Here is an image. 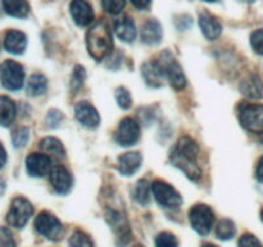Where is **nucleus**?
Segmentation results:
<instances>
[{"instance_id":"obj_7","label":"nucleus","mask_w":263,"mask_h":247,"mask_svg":"<svg viewBox=\"0 0 263 247\" xmlns=\"http://www.w3.org/2000/svg\"><path fill=\"white\" fill-rule=\"evenodd\" d=\"M189 219L193 229L197 233L205 236L212 229L213 223H215V214L210 206L199 203V205H195L190 208Z\"/></svg>"},{"instance_id":"obj_19","label":"nucleus","mask_w":263,"mask_h":247,"mask_svg":"<svg viewBox=\"0 0 263 247\" xmlns=\"http://www.w3.org/2000/svg\"><path fill=\"white\" fill-rule=\"evenodd\" d=\"M199 26L202 28V32L205 38L208 39H216L221 35L222 31V26L221 23L216 20L213 15L208 14V13H202L199 17Z\"/></svg>"},{"instance_id":"obj_34","label":"nucleus","mask_w":263,"mask_h":247,"mask_svg":"<svg viewBox=\"0 0 263 247\" xmlns=\"http://www.w3.org/2000/svg\"><path fill=\"white\" fill-rule=\"evenodd\" d=\"M125 3V0H102V5L104 10L110 13V14H118V13L122 12Z\"/></svg>"},{"instance_id":"obj_21","label":"nucleus","mask_w":263,"mask_h":247,"mask_svg":"<svg viewBox=\"0 0 263 247\" xmlns=\"http://www.w3.org/2000/svg\"><path fill=\"white\" fill-rule=\"evenodd\" d=\"M115 31L118 38L126 43H131L136 36V28L133 20L128 17H122L115 25Z\"/></svg>"},{"instance_id":"obj_5","label":"nucleus","mask_w":263,"mask_h":247,"mask_svg":"<svg viewBox=\"0 0 263 247\" xmlns=\"http://www.w3.org/2000/svg\"><path fill=\"white\" fill-rule=\"evenodd\" d=\"M152 192L154 198L162 207L176 210L182 205V197L174 187L162 180H156L152 183Z\"/></svg>"},{"instance_id":"obj_28","label":"nucleus","mask_w":263,"mask_h":247,"mask_svg":"<svg viewBox=\"0 0 263 247\" xmlns=\"http://www.w3.org/2000/svg\"><path fill=\"white\" fill-rule=\"evenodd\" d=\"M151 189L152 184H149L145 179L140 180V182L136 184L135 190H134V195H135L134 197H135V200L138 201L140 205H148L149 201H151Z\"/></svg>"},{"instance_id":"obj_15","label":"nucleus","mask_w":263,"mask_h":247,"mask_svg":"<svg viewBox=\"0 0 263 247\" xmlns=\"http://www.w3.org/2000/svg\"><path fill=\"white\" fill-rule=\"evenodd\" d=\"M74 116H76L77 121L85 128L94 129L99 125L100 117L98 111L92 107L90 103L87 102H80L79 104L74 107Z\"/></svg>"},{"instance_id":"obj_27","label":"nucleus","mask_w":263,"mask_h":247,"mask_svg":"<svg viewBox=\"0 0 263 247\" xmlns=\"http://www.w3.org/2000/svg\"><path fill=\"white\" fill-rule=\"evenodd\" d=\"M236 233L235 224L230 219H222L216 226V237L222 241H229L233 238Z\"/></svg>"},{"instance_id":"obj_47","label":"nucleus","mask_w":263,"mask_h":247,"mask_svg":"<svg viewBox=\"0 0 263 247\" xmlns=\"http://www.w3.org/2000/svg\"><path fill=\"white\" fill-rule=\"evenodd\" d=\"M135 247H144V246H141V244H138V246H135Z\"/></svg>"},{"instance_id":"obj_26","label":"nucleus","mask_w":263,"mask_h":247,"mask_svg":"<svg viewBox=\"0 0 263 247\" xmlns=\"http://www.w3.org/2000/svg\"><path fill=\"white\" fill-rule=\"evenodd\" d=\"M39 147H40L41 151H44L48 154H53V156L62 157L64 156L66 151L63 148V144H62L61 140H58L57 138H44L43 140L39 143Z\"/></svg>"},{"instance_id":"obj_43","label":"nucleus","mask_w":263,"mask_h":247,"mask_svg":"<svg viewBox=\"0 0 263 247\" xmlns=\"http://www.w3.org/2000/svg\"><path fill=\"white\" fill-rule=\"evenodd\" d=\"M202 247H216V246H215V244H212V243H204Z\"/></svg>"},{"instance_id":"obj_22","label":"nucleus","mask_w":263,"mask_h":247,"mask_svg":"<svg viewBox=\"0 0 263 247\" xmlns=\"http://www.w3.org/2000/svg\"><path fill=\"white\" fill-rule=\"evenodd\" d=\"M240 90L243 92L244 95H247L249 98H253V99H259V98L263 97L262 81L256 75H251L249 77H247L241 82Z\"/></svg>"},{"instance_id":"obj_36","label":"nucleus","mask_w":263,"mask_h":247,"mask_svg":"<svg viewBox=\"0 0 263 247\" xmlns=\"http://www.w3.org/2000/svg\"><path fill=\"white\" fill-rule=\"evenodd\" d=\"M239 247H263L261 241L251 233H246L239 239Z\"/></svg>"},{"instance_id":"obj_12","label":"nucleus","mask_w":263,"mask_h":247,"mask_svg":"<svg viewBox=\"0 0 263 247\" xmlns=\"http://www.w3.org/2000/svg\"><path fill=\"white\" fill-rule=\"evenodd\" d=\"M26 169L31 177H45L51 170L50 157L43 153H31L26 158Z\"/></svg>"},{"instance_id":"obj_29","label":"nucleus","mask_w":263,"mask_h":247,"mask_svg":"<svg viewBox=\"0 0 263 247\" xmlns=\"http://www.w3.org/2000/svg\"><path fill=\"white\" fill-rule=\"evenodd\" d=\"M69 247H95L94 242L91 241L86 233L81 231H76L72 234L69 239Z\"/></svg>"},{"instance_id":"obj_13","label":"nucleus","mask_w":263,"mask_h":247,"mask_svg":"<svg viewBox=\"0 0 263 247\" xmlns=\"http://www.w3.org/2000/svg\"><path fill=\"white\" fill-rule=\"evenodd\" d=\"M69 10H71V15L76 25L84 27V26H89L92 23L94 12H92V7L90 5V3L86 0H72Z\"/></svg>"},{"instance_id":"obj_35","label":"nucleus","mask_w":263,"mask_h":247,"mask_svg":"<svg viewBox=\"0 0 263 247\" xmlns=\"http://www.w3.org/2000/svg\"><path fill=\"white\" fill-rule=\"evenodd\" d=\"M251 45L257 54L263 56V30H257L252 33Z\"/></svg>"},{"instance_id":"obj_30","label":"nucleus","mask_w":263,"mask_h":247,"mask_svg":"<svg viewBox=\"0 0 263 247\" xmlns=\"http://www.w3.org/2000/svg\"><path fill=\"white\" fill-rule=\"evenodd\" d=\"M28 138H30V130L27 128H18L13 131L12 142L15 148H21L27 144Z\"/></svg>"},{"instance_id":"obj_46","label":"nucleus","mask_w":263,"mask_h":247,"mask_svg":"<svg viewBox=\"0 0 263 247\" xmlns=\"http://www.w3.org/2000/svg\"><path fill=\"white\" fill-rule=\"evenodd\" d=\"M246 2H248V3H253L254 0H246Z\"/></svg>"},{"instance_id":"obj_41","label":"nucleus","mask_w":263,"mask_h":247,"mask_svg":"<svg viewBox=\"0 0 263 247\" xmlns=\"http://www.w3.org/2000/svg\"><path fill=\"white\" fill-rule=\"evenodd\" d=\"M5 162H7V152H5V149H4V147H3V144L0 143V169H2V167L4 166Z\"/></svg>"},{"instance_id":"obj_14","label":"nucleus","mask_w":263,"mask_h":247,"mask_svg":"<svg viewBox=\"0 0 263 247\" xmlns=\"http://www.w3.org/2000/svg\"><path fill=\"white\" fill-rule=\"evenodd\" d=\"M50 183L54 189L61 195L68 193L72 188V177L68 170L62 165H54L51 166L50 172Z\"/></svg>"},{"instance_id":"obj_45","label":"nucleus","mask_w":263,"mask_h":247,"mask_svg":"<svg viewBox=\"0 0 263 247\" xmlns=\"http://www.w3.org/2000/svg\"><path fill=\"white\" fill-rule=\"evenodd\" d=\"M261 219H262V221H263V208H262V213H261Z\"/></svg>"},{"instance_id":"obj_31","label":"nucleus","mask_w":263,"mask_h":247,"mask_svg":"<svg viewBox=\"0 0 263 247\" xmlns=\"http://www.w3.org/2000/svg\"><path fill=\"white\" fill-rule=\"evenodd\" d=\"M156 247H177V239L170 232H162L156 238Z\"/></svg>"},{"instance_id":"obj_42","label":"nucleus","mask_w":263,"mask_h":247,"mask_svg":"<svg viewBox=\"0 0 263 247\" xmlns=\"http://www.w3.org/2000/svg\"><path fill=\"white\" fill-rule=\"evenodd\" d=\"M4 189H5V183L3 182L2 179H0V195H2V193L4 192Z\"/></svg>"},{"instance_id":"obj_3","label":"nucleus","mask_w":263,"mask_h":247,"mask_svg":"<svg viewBox=\"0 0 263 247\" xmlns=\"http://www.w3.org/2000/svg\"><path fill=\"white\" fill-rule=\"evenodd\" d=\"M154 61L161 69L163 77H167L172 87H175L176 90H181L186 86V77H185L181 66L177 63L176 59L168 51L161 54Z\"/></svg>"},{"instance_id":"obj_38","label":"nucleus","mask_w":263,"mask_h":247,"mask_svg":"<svg viewBox=\"0 0 263 247\" xmlns=\"http://www.w3.org/2000/svg\"><path fill=\"white\" fill-rule=\"evenodd\" d=\"M63 113L58 110H51L48 112V116H46V122L49 123V126L51 128H55L59 123L63 121Z\"/></svg>"},{"instance_id":"obj_25","label":"nucleus","mask_w":263,"mask_h":247,"mask_svg":"<svg viewBox=\"0 0 263 247\" xmlns=\"http://www.w3.org/2000/svg\"><path fill=\"white\" fill-rule=\"evenodd\" d=\"M46 87H48L46 77L41 74H35L28 80L27 93L28 95H32V97H39L46 92Z\"/></svg>"},{"instance_id":"obj_24","label":"nucleus","mask_w":263,"mask_h":247,"mask_svg":"<svg viewBox=\"0 0 263 247\" xmlns=\"http://www.w3.org/2000/svg\"><path fill=\"white\" fill-rule=\"evenodd\" d=\"M141 71H143L144 79L152 86H161L162 85V79H163V75H162L161 69L157 66L156 61L146 62L143 67H141Z\"/></svg>"},{"instance_id":"obj_8","label":"nucleus","mask_w":263,"mask_h":247,"mask_svg":"<svg viewBox=\"0 0 263 247\" xmlns=\"http://www.w3.org/2000/svg\"><path fill=\"white\" fill-rule=\"evenodd\" d=\"M25 71L18 62L8 59L0 66V81L8 90H20L23 86Z\"/></svg>"},{"instance_id":"obj_1","label":"nucleus","mask_w":263,"mask_h":247,"mask_svg":"<svg viewBox=\"0 0 263 247\" xmlns=\"http://www.w3.org/2000/svg\"><path fill=\"white\" fill-rule=\"evenodd\" d=\"M198 154H199V147L197 142L189 136H182L174 147L170 157L172 164L179 167L189 179L198 180L202 177V170L197 161Z\"/></svg>"},{"instance_id":"obj_23","label":"nucleus","mask_w":263,"mask_h":247,"mask_svg":"<svg viewBox=\"0 0 263 247\" xmlns=\"http://www.w3.org/2000/svg\"><path fill=\"white\" fill-rule=\"evenodd\" d=\"M5 13L12 17L25 18L30 12V5L26 0H2Z\"/></svg>"},{"instance_id":"obj_4","label":"nucleus","mask_w":263,"mask_h":247,"mask_svg":"<svg viewBox=\"0 0 263 247\" xmlns=\"http://www.w3.org/2000/svg\"><path fill=\"white\" fill-rule=\"evenodd\" d=\"M35 228L37 233L44 236L50 241H59L63 237V225L57 216L49 211H43L35 219Z\"/></svg>"},{"instance_id":"obj_16","label":"nucleus","mask_w":263,"mask_h":247,"mask_svg":"<svg viewBox=\"0 0 263 247\" xmlns=\"http://www.w3.org/2000/svg\"><path fill=\"white\" fill-rule=\"evenodd\" d=\"M27 46V38L21 31H8L4 39L5 50L13 54H22Z\"/></svg>"},{"instance_id":"obj_17","label":"nucleus","mask_w":263,"mask_h":247,"mask_svg":"<svg viewBox=\"0 0 263 247\" xmlns=\"http://www.w3.org/2000/svg\"><path fill=\"white\" fill-rule=\"evenodd\" d=\"M141 164V154L138 152H127L118 157V170L125 177L135 174Z\"/></svg>"},{"instance_id":"obj_39","label":"nucleus","mask_w":263,"mask_h":247,"mask_svg":"<svg viewBox=\"0 0 263 247\" xmlns=\"http://www.w3.org/2000/svg\"><path fill=\"white\" fill-rule=\"evenodd\" d=\"M152 0H131V3L134 4V7H136L138 9H148L149 5H151Z\"/></svg>"},{"instance_id":"obj_33","label":"nucleus","mask_w":263,"mask_h":247,"mask_svg":"<svg viewBox=\"0 0 263 247\" xmlns=\"http://www.w3.org/2000/svg\"><path fill=\"white\" fill-rule=\"evenodd\" d=\"M116 99H117L118 105L123 110H127V108L131 107V103H133V99H131V95L128 93L127 89L125 87H118L116 90Z\"/></svg>"},{"instance_id":"obj_10","label":"nucleus","mask_w":263,"mask_h":247,"mask_svg":"<svg viewBox=\"0 0 263 247\" xmlns=\"http://www.w3.org/2000/svg\"><path fill=\"white\" fill-rule=\"evenodd\" d=\"M140 136V128L139 123L134 118L126 117L118 125L116 131V140L121 146H133L139 140Z\"/></svg>"},{"instance_id":"obj_44","label":"nucleus","mask_w":263,"mask_h":247,"mask_svg":"<svg viewBox=\"0 0 263 247\" xmlns=\"http://www.w3.org/2000/svg\"><path fill=\"white\" fill-rule=\"evenodd\" d=\"M204 2H210V3H212V2H217V0H204Z\"/></svg>"},{"instance_id":"obj_6","label":"nucleus","mask_w":263,"mask_h":247,"mask_svg":"<svg viewBox=\"0 0 263 247\" xmlns=\"http://www.w3.org/2000/svg\"><path fill=\"white\" fill-rule=\"evenodd\" d=\"M33 214V207L28 200L17 197L10 203V208L7 214V223L13 228L21 229L27 224Z\"/></svg>"},{"instance_id":"obj_18","label":"nucleus","mask_w":263,"mask_h":247,"mask_svg":"<svg viewBox=\"0 0 263 247\" xmlns=\"http://www.w3.org/2000/svg\"><path fill=\"white\" fill-rule=\"evenodd\" d=\"M162 27L157 20H149L141 27V40L148 45H156L162 40Z\"/></svg>"},{"instance_id":"obj_40","label":"nucleus","mask_w":263,"mask_h":247,"mask_svg":"<svg viewBox=\"0 0 263 247\" xmlns=\"http://www.w3.org/2000/svg\"><path fill=\"white\" fill-rule=\"evenodd\" d=\"M256 177L259 182L263 183V157L259 160L258 165H257V171H256Z\"/></svg>"},{"instance_id":"obj_37","label":"nucleus","mask_w":263,"mask_h":247,"mask_svg":"<svg viewBox=\"0 0 263 247\" xmlns=\"http://www.w3.org/2000/svg\"><path fill=\"white\" fill-rule=\"evenodd\" d=\"M0 247H15L13 234L4 226H0Z\"/></svg>"},{"instance_id":"obj_11","label":"nucleus","mask_w":263,"mask_h":247,"mask_svg":"<svg viewBox=\"0 0 263 247\" xmlns=\"http://www.w3.org/2000/svg\"><path fill=\"white\" fill-rule=\"evenodd\" d=\"M107 221L109 223L110 228L115 232L116 237L120 241L121 246L128 243L131 238V229L128 225V221L125 216L116 210H108L105 214Z\"/></svg>"},{"instance_id":"obj_20","label":"nucleus","mask_w":263,"mask_h":247,"mask_svg":"<svg viewBox=\"0 0 263 247\" xmlns=\"http://www.w3.org/2000/svg\"><path fill=\"white\" fill-rule=\"evenodd\" d=\"M17 115L15 103L9 97L0 95V125L9 126Z\"/></svg>"},{"instance_id":"obj_32","label":"nucleus","mask_w":263,"mask_h":247,"mask_svg":"<svg viewBox=\"0 0 263 247\" xmlns=\"http://www.w3.org/2000/svg\"><path fill=\"white\" fill-rule=\"evenodd\" d=\"M85 77H86V74H85V69L84 67L81 66H76L73 69V74H72L71 77V87L72 90L77 92L80 87L82 86L85 81Z\"/></svg>"},{"instance_id":"obj_2","label":"nucleus","mask_w":263,"mask_h":247,"mask_svg":"<svg viewBox=\"0 0 263 247\" xmlns=\"http://www.w3.org/2000/svg\"><path fill=\"white\" fill-rule=\"evenodd\" d=\"M86 46L90 56L97 61H102L112 51V31L105 21H98L89 28L86 33Z\"/></svg>"},{"instance_id":"obj_9","label":"nucleus","mask_w":263,"mask_h":247,"mask_svg":"<svg viewBox=\"0 0 263 247\" xmlns=\"http://www.w3.org/2000/svg\"><path fill=\"white\" fill-rule=\"evenodd\" d=\"M239 120L248 131L263 133V104H243L239 107Z\"/></svg>"}]
</instances>
